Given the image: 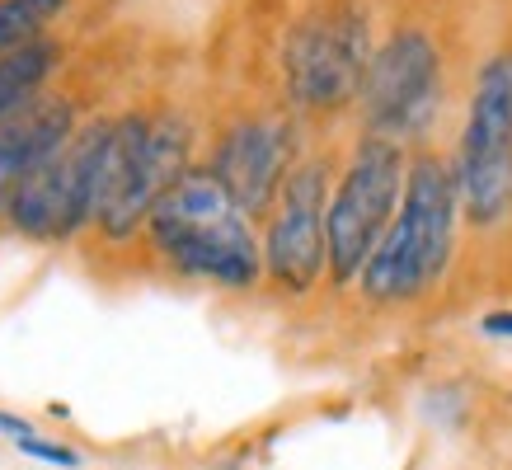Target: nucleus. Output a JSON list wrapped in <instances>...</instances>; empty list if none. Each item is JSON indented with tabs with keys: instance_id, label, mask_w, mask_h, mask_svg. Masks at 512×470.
Instances as JSON below:
<instances>
[{
	"instance_id": "nucleus-1",
	"label": "nucleus",
	"mask_w": 512,
	"mask_h": 470,
	"mask_svg": "<svg viewBox=\"0 0 512 470\" xmlns=\"http://www.w3.org/2000/svg\"><path fill=\"white\" fill-rule=\"evenodd\" d=\"M151 245L174 273L217 287H254L264 273V245L249 217L221 193L212 174H184L146 217Z\"/></svg>"
},
{
	"instance_id": "nucleus-2",
	"label": "nucleus",
	"mask_w": 512,
	"mask_h": 470,
	"mask_svg": "<svg viewBox=\"0 0 512 470\" xmlns=\"http://www.w3.org/2000/svg\"><path fill=\"white\" fill-rule=\"evenodd\" d=\"M451 235H456V174L437 156H419L404 170L400 207H395L381 245L357 273L362 292L381 306L423 297L447 273Z\"/></svg>"
},
{
	"instance_id": "nucleus-3",
	"label": "nucleus",
	"mask_w": 512,
	"mask_h": 470,
	"mask_svg": "<svg viewBox=\"0 0 512 470\" xmlns=\"http://www.w3.org/2000/svg\"><path fill=\"white\" fill-rule=\"evenodd\" d=\"M188 127L179 118H118L109 123L104 165H99V203L94 221L109 240L146 226L151 207L188 174Z\"/></svg>"
},
{
	"instance_id": "nucleus-4",
	"label": "nucleus",
	"mask_w": 512,
	"mask_h": 470,
	"mask_svg": "<svg viewBox=\"0 0 512 470\" xmlns=\"http://www.w3.org/2000/svg\"><path fill=\"white\" fill-rule=\"evenodd\" d=\"M109 123H90L33 165L10 193L5 221L29 240H71L94 221L99 203V165H104Z\"/></svg>"
},
{
	"instance_id": "nucleus-5",
	"label": "nucleus",
	"mask_w": 512,
	"mask_h": 470,
	"mask_svg": "<svg viewBox=\"0 0 512 470\" xmlns=\"http://www.w3.org/2000/svg\"><path fill=\"white\" fill-rule=\"evenodd\" d=\"M404 188V151L386 137H367L325 207V259L334 282H353L381 245Z\"/></svg>"
},
{
	"instance_id": "nucleus-6",
	"label": "nucleus",
	"mask_w": 512,
	"mask_h": 470,
	"mask_svg": "<svg viewBox=\"0 0 512 470\" xmlns=\"http://www.w3.org/2000/svg\"><path fill=\"white\" fill-rule=\"evenodd\" d=\"M456 193L475 226H494L512 207V57H494L480 71L461 132Z\"/></svg>"
},
{
	"instance_id": "nucleus-7",
	"label": "nucleus",
	"mask_w": 512,
	"mask_h": 470,
	"mask_svg": "<svg viewBox=\"0 0 512 470\" xmlns=\"http://www.w3.org/2000/svg\"><path fill=\"white\" fill-rule=\"evenodd\" d=\"M367 19L357 10H320L287 38V90L301 109H343L367 76Z\"/></svg>"
},
{
	"instance_id": "nucleus-8",
	"label": "nucleus",
	"mask_w": 512,
	"mask_h": 470,
	"mask_svg": "<svg viewBox=\"0 0 512 470\" xmlns=\"http://www.w3.org/2000/svg\"><path fill=\"white\" fill-rule=\"evenodd\" d=\"M437 85H442V57L428 33L404 29L395 33L362 76V104L376 137L400 141L419 132L437 113Z\"/></svg>"
},
{
	"instance_id": "nucleus-9",
	"label": "nucleus",
	"mask_w": 512,
	"mask_h": 470,
	"mask_svg": "<svg viewBox=\"0 0 512 470\" xmlns=\"http://www.w3.org/2000/svg\"><path fill=\"white\" fill-rule=\"evenodd\" d=\"M325 207H329V170L325 160H306L301 170L287 174L282 184L278 217L264 240V268L268 278L282 282L287 292H311L325 259Z\"/></svg>"
},
{
	"instance_id": "nucleus-10",
	"label": "nucleus",
	"mask_w": 512,
	"mask_h": 470,
	"mask_svg": "<svg viewBox=\"0 0 512 470\" xmlns=\"http://www.w3.org/2000/svg\"><path fill=\"white\" fill-rule=\"evenodd\" d=\"M287 165H292V127L278 118H249L221 137L207 174L245 217H259L287 184Z\"/></svg>"
},
{
	"instance_id": "nucleus-11",
	"label": "nucleus",
	"mask_w": 512,
	"mask_h": 470,
	"mask_svg": "<svg viewBox=\"0 0 512 470\" xmlns=\"http://www.w3.org/2000/svg\"><path fill=\"white\" fill-rule=\"evenodd\" d=\"M71 132H76V109L66 99H33L10 123H0V221H5L19 179L43 156H52Z\"/></svg>"
},
{
	"instance_id": "nucleus-12",
	"label": "nucleus",
	"mask_w": 512,
	"mask_h": 470,
	"mask_svg": "<svg viewBox=\"0 0 512 470\" xmlns=\"http://www.w3.org/2000/svg\"><path fill=\"white\" fill-rule=\"evenodd\" d=\"M52 66H57V47L47 38L0 57V123H10L19 109H29L43 90V80L52 76Z\"/></svg>"
},
{
	"instance_id": "nucleus-13",
	"label": "nucleus",
	"mask_w": 512,
	"mask_h": 470,
	"mask_svg": "<svg viewBox=\"0 0 512 470\" xmlns=\"http://www.w3.org/2000/svg\"><path fill=\"white\" fill-rule=\"evenodd\" d=\"M66 10V0H0V57L43 38V29Z\"/></svg>"
},
{
	"instance_id": "nucleus-14",
	"label": "nucleus",
	"mask_w": 512,
	"mask_h": 470,
	"mask_svg": "<svg viewBox=\"0 0 512 470\" xmlns=\"http://www.w3.org/2000/svg\"><path fill=\"white\" fill-rule=\"evenodd\" d=\"M15 447L24 456H33V461H47V466H62V470H76L80 466V452L76 447H66V442H52V438H38V433H24V438H15Z\"/></svg>"
},
{
	"instance_id": "nucleus-15",
	"label": "nucleus",
	"mask_w": 512,
	"mask_h": 470,
	"mask_svg": "<svg viewBox=\"0 0 512 470\" xmlns=\"http://www.w3.org/2000/svg\"><path fill=\"white\" fill-rule=\"evenodd\" d=\"M484 334H494V339H512V311H489L480 320Z\"/></svg>"
}]
</instances>
